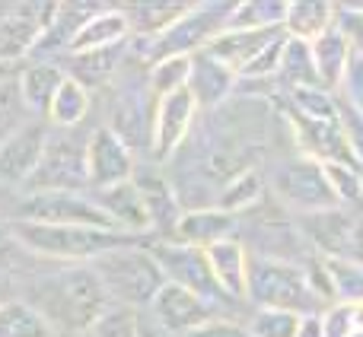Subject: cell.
<instances>
[{"label":"cell","mask_w":363,"mask_h":337,"mask_svg":"<svg viewBox=\"0 0 363 337\" xmlns=\"http://www.w3.org/2000/svg\"><path fill=\"white\" fill-rule=\"evenodd\" d=\"M38 287L32 290V309L45 315L55 325L57 334H86L102 312L112 306L108 293L102 290L99 277L89 264H67L51 277H38Z\"/></svg>","instance_id":"cell-1"},{"label":"cell","mask_w":363,"mask_h":337,"mask_svg":"<svg viewBox=\"0 0 363 337\" xmlns=\"http://www.w3.org/2000/svg\"><path fill=\"white\" fill-rule=\"evenodd\" d=\"M10 229L16 236V242L32 258L64 261V264H89L112 249L147 242V239L128 236V232L89 229V226H45V223H26V219H10Z\"/></svg>","instance_id":"cell-2"},{"label":"cell","mask_w":363,"mask_h":337,"mask_svg":"<svg viewBox=\"0 0 363 337\" xmlns=\"http://www.w3.org/2000/svg\"><path fill=\"white\" fill-rule=\"evenodd\" d=\"M93 274L99 277L102 290L108 293L112 306H125L138 312L140 306H150L153 296L166 287V277L160 270L157 258L150 255V242L112 249L89 261Z\"/></svg>","instance_id":"cell-3"},{"label":"cell","mask_w":363,"mask_h":337,"mask_svg":"<svg viewBox=\"0 0 363 337\" xmlns=\"http://www.w3.org/2000/svg\"><path fill=\"white\" fill-rule=\"evenodd\" d=\"M306 261H277V258L252 255L249 264V293L245 299L255 309H287V312L313 315L325 312L306 280Z\"/></svg>","instance_id":"cell-4"},{"label":"cell","mask_w":363,"mask_h":337,"mask_svg":"<svg viewBox=\"0 0 363 337\" xmlns=\"http://www.w3.org/2000/svg\"><path fill=\"white\" fill-rule=\"evenodd\" d=\"M233 4H194L172 29H166L157 38H138L140 61L157 64L163 57H191L204 51L220 32L226 29Z\"/></svg>","instance_id":"cell-5"},{"label":"cell","mask_w":363,"mask_h":337,"mask_svg":"<svg viewBox=\"0 0 363 337\" xmlns=\"http://www.w3.org/2000/svg\"><path fill=\"white\" fill-rule=\"evenodd\" d=\"M26 223H45V226H89V229H108L121 232L112 223L99 200L83 191H32L13 200V217Z\"/></svg>","instance_id":"cell-6"},{"label":"cell","mask_w":363,"mask_h":337,"mask_svg":"<svg viewBox=\"0 0 363 337\" xmlns=\"http://www.w3.org/2000/svg\"><path fill=\"white\" fill-rule=\"evenodd\" d=\"M271 191L277 194V200H281L284 207L296 210V217L322 213V210L338 207L332 188H328V178H325L322 163L303 156V153L296 159L281 163L274 172H271Z\"/></svg>","instance_id":"cell-7"},{"label":"cell","mask_w":363,"mask_h":337,"mask_svg":"<svg viewBox=\"0 0 363 337\" xmlns=\"http://www.w3.org/2000/svg\"><path fill=\"white\" fill-rule=\"evenodd\" d=\"M86 144L74 134H51L45 144L42 163L26 185V194L32 191H83L89 188V163Z\"/></svg>","instance_id":"cell-8"},{"label":"cell","mask_w":363,"mask_h":337,"mask_svg":"<svg viewBox=\"0 0 363 337\" xmlns=\"http://www.w3.org/2000/svg\"><path fill=\"white\" fill-rule=\"evenodd\" d=\"M150 255L157 258L160 270H163L166 283H176V287L188 290V293L201 296V299L213 302V306H230L233 299H226V293L220 290V283L213 280L211 261H207L204 249H194V245H179L169 239H160L150 242Z\"/></svg>","instance_id":"cell-9"},{"label":"cell","mask_w":363,"mask_h":337,"mask_svg":"<svg viewBox=\"0 0 363 337\" xmlns=\"http://www.w3.org/2000/svg\"><path fill=\"white\" fill-rule=\"evenodd\" d=\"M147 309H150V321L166 337H182V334L194 331V328L207 325V321H213V319H223V315H220V306L188 293V290L176 287V283H166V287L153 296V302Z\"/></svg>","instance_id":"cell-10"},{"label":"cell","mask_w":363,"mask_h":337,"mask_svg":"<svg viewBox=\"0 0 363 337\" xmlns=\"http://www.w3.org/2000/svg\"><path fill=\"white\" fill-rule=\"evenodd\" d=\"M57 4H16L0 19V61L16 67L35 55Z\"/></svg>","instance_id":"cell-11"},{"label":"cell","mask_w":363,"mask_h":337,"mask_svg":"<svg viewBox=\"0 0 363 337\" xmlns=\"http://www.w3.org/2000/svg\"><path fill=\"white\" fill-rule=\"evenodd\" d=\"M51 131L45 118H29L4 147H0V185L4 188H26L42 163L45 144Z\"/></svg>","instance_id":"cell-12"},{"label":"cell","mask_w":363,"mask_h":337,"mask_svg":"<svg viewBox=\"0 0 363 337\" xmlns=\"http://www.w3.org/2000/svg\"><path fill=\"white\" fill-rule=\"evenodd\" d=\"M198 102L188 89H179L172 96L157 99V115H153V140H150V153L157 163H169L176 156V150L188 140L198 118Z\"/></svg>","instance_id":"cell-13"},{"label":"cell","mask_w":363,"mask_h":337,"mask_svg":"<svg viewBox=\"0 0 363 337\" xmlns=\"http://www.w3.org/2000/svg\"><path fill=\"white\" fill-rule=\"evenodd\" d=\"M86 163H89V188H93V191L121 185V181H131L134 172H138V166H134V150L108 125L89 134Z\"/></svg>","instance_id":"cell-14"},{"label":"cell","mask_w":363,"mask_h":337,"mask_svg":"<svg viewBox=\"0 0 363 337\" xmlns=\"http://www.w3.org/2000/svg\"><path fill=\"white\" fill-rule=\"evenodd\" d=\"M93 198L99 200V207L112 217V223L118 226L128 236H150L153 223H150V210H147L144 191L138 188V181H121V185L102 188V191H93Z\"/></svg>","instance_id":"cell-15"},{"label":"cell","mask_w":363,"mask_h":337,"mask_svg":"<svg viewBox=\"0 0 363 337\" xmlns=\"http://www.w3.org/2000/svg\"><path fill=\"white\" fill-rule=\"evenodd\" d=\"M236 239V217L220 207H201V210H182L176 229L169 232V242L194 245V249H211V245Z\"/></svg>","instance_id":"cell-16"},{"label":"cell","mask_w":363,"mask_h":337,"mask_svg":"<svg viewBox=\"0 0 363 337\" xmlns=\"http://www.w3.org/2000/svg\"><path fill=\"white\" fill-rule=\"evenodd\" d=\"M281 35H284V25H277V29H223L204 51L211 57H217L220 64H226L230 70L242 74V70Z\"/></svg>","instance_id":"cell-17"},{"label":"cell","mask_w":363,"mask_h":337,"mask_svg":"<svg viewBox=\"0 0 363 337\" xmlns=\"http://www.w3.org/2000/svg\"><path fill=\"white\" fill-rule=\"evenodd\" d=\"M125 61H128V42L115 45V48L86 51V55H67L61 67L70 80L80 83L86 93H93V89H102L118 80V74L125 70Z\"/></svg>","instance_id":"cell-18"},{"label":"cell","mask_w":363,"mask_h":337,"mask_svg":"<svg viewBox=\"0 0 363 337\" xmlns=\"http://www.w3.org/2000/svg\"><path fill=\"white\" fill-rule=\"evenodd\" d=\"M239 74L211 57L207 51L191 55V76H188V93L194 96L198 108H220L230 93L236 89Z\"/></svg>","instance_id":"cell-19"},{"label":"cell","mask_w":363,"mask_h":337,"mask_svg":"<svg viewBox=\"0 0 363 337\" xmlns=\"http://www.w3.org/2000/svg\"><path fill=\"white\" fill-rule=\"evenodd\" d=\"M207 261H211L213 280L220 283V290L226 293V299L242 302L249 293V264H252V251L245 249L239 239H223V242L211 245Z\"/></svg>","instance_id":"cell-20"},{"label":"cell","mask_w":363,"mask_h":337,"mask_svg":"<svg viewBox=\"0 0 363 337\" xmlns=\"http://www.w3.org/2000/svg\"><path fill=\"white\" fill-rule=\"evenodd\" d=\"M67 74L57 61H32L19 70L16 86L19 96H23V105L32 118H48V108L55 102L57 89L64 86Z\"/></svg>","instance_id":"cell-21"},{"label":"cell","mask_w":363,"mask_h":337,"mask_svg":"<svg viewBox=\"0 0 363 337\" xmlns=\"http://www.w3.org/2000/svg\"><path fill=\"white\" fill-rule=\"evenodd\" d=\"M128 38H131V23H128V16L121 13V6H99V10L80 25V32L74 35L67 55H86V51L115 48V45H125Z\"/></svg>","instance_id":"cell-22"},{"label":"cell","mask_w":363,"mask_h":337,"mask_svg":"<svg viewBox=\"0 0 363 337\" xmlns=\"http://www.w3.org/2000/svg\"><path fill=\"white\" fill-rule=\"evenodd\" d=\"M351 57H354V48L338 25L313 42L315 74H319V86L325 89V93H338L341 89V83H345V76H347V67H351Z\"/></svg>","instance_id":"cell-23"},{"label":"cell","mask_w":363,"mask_h":337,"mask_svg":"<svg viewBox=\"0 0 363 337\" xmlns=\"http://www.w3.org/2000/svg\"><path fill=\"white\" fill-rule=\"evenodd\" d=\"M194 4H169V0H144V4H128L121 6V13L131 23L134 38H157L166 29L179 23Z\"/></svg>","instance_id":"cell-24"},{"label":"cell","mask_w":363,"mask_h":337,"mask_svg":"<svg viewBox=\"0 0 363 337\" xmlns=\"http://www.w3.org/2000/svg\"><path fill=\"white\" fill-rule=\"evenodd\" d=\"M328 29H335V6L325 0H294L287 4V16H284V32L290 38L313 45Z\"/></svg>","instance_id":"cell-25"},{"label":"cell","mask_w":363,"mask_h":337,"mask_svg":"<svg viewBox=\"0 0 363 337\" xmlns=\"http://www.w3.org/2000/svg\"><path fill=\"white\" fill-rule=\"evenodd\" d=\"M0 337H61V334L29 302L10 299L0 306Z\"/></svg>","instance_id":"cell-26"},{"label":"cell","mask_w":363,"mask_h":337,"mask_svg":"<svg viewBox=\"0 0 363 337\" xmlns=\"http://www.w3.org/2000/svg\"><path fill=\"white\" fill-rule=\"evenodd\" d=\"M264 191H268V181L262 178V172L258 168H245V172L233 175L230 181H223V188L217 194V207L236 217L239 210H249V207L262 204Z\"/></svg>","instance_id":"cell-27"},{"label":"cell","mask_w":363,"mask_h":337,"mask_svg":"<svg viewBox=\"0 0 363 337\" xmlns=\"http://www.w3.org/2000/svg\"><path fill=\"white\" fill-rule=\"evenodd\" d=\"M277 80L287 83V89L319 86V74H315V61H313V45L287 35L284 57H281V70H277Z\"/></svg>","instance_id":"cell-28"},{"label":"cell","mask_w":363,"mask_h":337,"mask_svg":"<svg viewBox=\"0 0 363 337\" xmlns=\"http://www.w3.org/2000/svg\"><path fill=\"white\" fill-rule=\"evenodd\" d=\"M89 102L93 99H89L86 89L67 76L64 86L57 89V96H55V102H51L48 118L45 121H48L51 127H61V131H74V127L89 115Z\"/></svg>","instance_id":"cell-29"},{"label":"cell","mask_w":363,"mask_h":337,"mask_svg":"<svg viewBox=\"0 0 363 337\" xmlns=\"http://www.w3.org/2000/svg\"><path fill=\"white\" fill-rule=\"evenodd\" d=\"M284 16H287V4L245 0V4H233L226 29H277L284 25Z\"/></svg>","instance_id":"cell-30"},{"label":"cell","mask_w":363,"mask_h":337,"mask_svg":"<svg viewBox=\"0 0 363 337\" xmlns=\"http://www.w3.org/2000/svg\"><path fill=\"white\" fill-rule=\"evenodd\" d=\"M328 188H332L338 207H360L363 204V168L357 163H322Z\"/></svg>","instance_id":"cell-31"},{"label":"cell","mask_w":363,"mask_h":337,"mask_svg":"<svg viewBox=\"0 0 363 337\" xmlns=\"http://www.w3.org/2000/svg\"><path fill=\"white\" fill-rule=\"evenodd\" d=\"M188 76H191V57H163V61L150 64L147 83H150L153 99H163L179 89H188Z\"/></svg>","instance_id":"cell-32"},{"label":"cell","mask_w":363,"mask_h":337,"mask_svg":"<svg viewBox=\"0 0 363 337\" xmlns=\"http://www.w3.org/2000/svg\"><path fill=\"white\" fill-rule=\"evenodd\" d=\"M322 258V255H319ZM332 277V290H335V302H347V306H360L363 302V264L354 261H332L322 258Z\"/></svg>","instance_id":"cell-33"},{"label":"cell","mask_w":363,"mask_h":337,"mask_svg":"<svg viewBox=\"0 0 363 337\" xmlns=\"http://www.w3.org/2000/svg\"><path fill=\"white\" fill-rule=\"evenodd\" d=\"M300 319V312H287V309H255L245 328L252 337H296Z\"/></svg>","instance_id":"cell-34"},{"label":"cell","mask_w":363,"mask_h":337,"mask_svg":"<svg viewBox=\"0 0 363 337\" xmlns=\"http://www.w3.org/2000/svg\"><path fill=\"white\" fill-rule=\"evenodd\" d=\"M16 76H19V74H16ZM29 118H32V115L26 112L16 80L0 83V147H4L6 140H10L13 134H16Z\"/></svg>","instance_id":"cell-35"},{"label":"cell","mask_w":363,"mask_h":337,"mask_svg":"<svg viewBox=\"0 0 363 337\" xmlns=\"http://www.w3.org/2000/svg\"><path fill=\"white\" fill-rule=\"evenodd\" d=\"M86 334L89 337H140V315L125 306H108Z\"/></svg>","instance_id":"cell-36"},{"label":"cell","mask_w":363,"mask_h":337,"mask_svg":"<svg viewBox=\"0 0 363 337\" xmlns=\"http://www.w3.org/2000/svg\"><path fill=\"white\" fill-rule=\"evenodd\" d=\"M335 102H338V125H341V134H345L347 150H351V159L363 168V115L345 96H335Z\"/></svg>","instance_id":"cell-37"},{"label":"cell","mask_w":363,"mask_h":337,"mask_svg":"<svg viewBox=\"0 0 363 337\" xmlns=\"http://www.w3.org/2000/svg\"><path fill=\"white\" fill-rule=\"evenodd\" d=\"M284 45H287V32H284L277 42H271L239 76H245V80H268V76H277V70H281V57H284Z\"/></svg>","instance_id":"cell-38"},{"label":"cell","mask_w":363,"mask_h":337,"mask_svg":"<svg viewBox=\"0 0 363 337\" xmlns=\"http://www.w3.org/2000/svg\"><path fill=\"white\" fill-rule=\"evenodd\" d=\"M322 328H325V337H351L357 331V319H354V306L347 302H335L322 312Z\"/></svg>","instance_id":"cell-39"},{"label":"cell","mask_w":363,"mask_h":337,"mask_svg":"<svg viewBox=\"0 0 363 337\" xmlns=\"http://www.w3.org/2000/svg\"><path fill=\"white\" fill-rule=\"evenodd\" d=\"M338 93L363 115V57L357 55V51H354L351 67H347V76H345V83H341Z\"/></svg>","instance_id":"cell-40"},{"label":"cell","mask_w":363,"mask_h":337,"mask_svg":"<svg viewBox=\"0 0 363 337\" xmlns=\"http://www.w3.org/2000/svg\"><path fill=\"white\" fill-rule=\"evenodd\" d=\"M182 337H252V334H249V328L236 325V321H230V319H213V321H207V325L194 328V331H188Z\"/></svg>","instance_id":"cell-41"},{"label":"cell","mask_w":363,"mask_h":337,"mask_svg":"<svg viewBox=\"0 0 363 337\" xmlns=\"http://www.w3.org/2000/svg\"><path fill=\"white\" fill-rule=\"evenodd\" d=\"M296 337H325V328H322V312L303 315L300 319V334Z\"/></svg>","instance_id":"cell-42"},{"label":"cell","mask_w":363,"mask_h":337,"mask_svg":"<svg viewBox=\"0 0 363 337\" xmlns=\"http://www.w3.org/2000/svg\"><path fill=\"white\" fill-rule=\"evenodd\" d=\"M140 337H166V334L160 331V328L153 325L150 319H144V321H140Z\"/></svg>","instance_id":"cell-43"},{"label":"cell","mask_w":363,"mask_h":337,"mask_svg":"<svg viewBox=\"0 0 363 337\" xmlns=\"http://www.w3.org/2000/svg\"><path fill=\"white\" fill-rule=\"evenodd\" d=\"M16 74H19L16 67H10V64H4V61H0V83H6V80H16Z\"/></svg>","instance_id":"cell-44"},{"label":"cell","mask_w":363,"mask_h":337,"mask_svg":"<svg viewBox=\"0 0 363 337\" xmlns=\"http://www.w3.org/2000/svg\"><path fill=\"white\" fill-rule=\"evenodd\" d=\"M4 198H10V188H4V185H0V200H4Z\"/></svg>","instance_id":"cell-45"},{"label":"cell","mask_w":363,"mask_h":337,"mask_svg":"<svg viewBox=\"0 0 363 337\" xmlns=\"http://www.w3.org/2000/svg\"><path fill=\"white\" fill-rule=\"evenodd\" d=\"M351 337H363V328H357V331H354Z\"/></svg>","instance_id":"cell-46"},{"label":"cell","mask_w":363,"mask_h":337,"mask_svg":"<svg viewBox=\"0 0 363 337\" xmlns=\"http://www.w3.org/2000/svg\"><path fill=\"white\" fill-rule=\"evenodd\" d=\"M77 337H89V334H77Z\"/></svg>","instance_id":"cell-47"},{"label":"cell","mask_w":363,"mask_h":337,"mask_svg":"<svg viewBox=\"0 0 363 337\" xmlns=\"http://www.w3.org/2000/svg\"><path fill=\"white\" fill-rule=\"evenodd\" d=\"M0 306H4V299H0Z\"/></svg>","instance_id":"cell-48"}]
</instances>
